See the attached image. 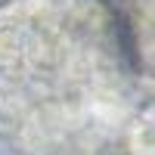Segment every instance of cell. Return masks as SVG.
Here are the masks:
<instances>
[{
  "label": "cell",
  "mask_w": 155,
  "mask_h": 155,
  "mask_svg": "<svg viewBox=\"0 0 155 155\" xmlns=\"http://www.w3.org/2000/svg\"><path fill=\"white\" fill-rule=\"evenodd\" d=\"M71 22L47 28L41 47L19 3L0 9V124L25 149H93L124 118L130 96L127 56L140 59L121 19L96 3L68 50Z\"/></svg>",
  "instance_id": "6da1fadb"
}]
</instances>
